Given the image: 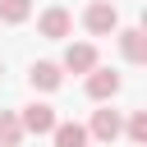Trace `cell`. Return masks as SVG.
I'll use <instances>...</instances> for the list:
<instances>
[{
	"label": "cell",
	"instance_id": "cell-1",
	"mask_svg": "<svg viewBox=\"0 0 147 147\" xmlns=\"http://www.w3.org/2000/svg\"><path fill=\"white\" fill-rule=\"evenodd\" d=\"M83 28H87L92 37H115V32H119V9H115L110 0H92V5L83 9Z\"/></svg>",
	"mask_w": 147,
	"mask_h": 147
},
{
	"label": "cell",
	"instance_id": "cell-2",
	"mask_svg": "<svg viewBox=\"0 0 147 147\" xmlns=\"http://www.w3.org/2000/svg\"><path fill=\"white\" fill-rule=\"evenodd\" d=\"M37 32H41L46 41H64V37L74 32V14H69L64 5H51V9L37 14Z\"/></svg>",
	"mask_w": 147,
	"mask_h": 147
},
{
	"label": "cell",
	"instance_id": "cell-3",
	"mask_svg": "<svg viewBox=\"0 0 147 147\" xmlns=\"http://www.w3.org/2000/svg\"><path fill=\"white\" fill-rule=\"evenodd\" d=\"M87 129V138H96V142H115L119 133H124V115L119 110H110V106H101V110H92V124H83Z\"/></svg>",
	"mask_w": 147,
	"mask_h": 147
},
{
	"label": "cell",
	"instance_id": "cell-4",
	"mask_svg": "<svg viewBox=\"0 0 147 147\" xmlns=\"http://www.w3.org/2000/svg\"><path fill=\"white\" fill-rule=\"evenodd\" d=\"M18 124H23V133H51L55 124H60V115H55V106H46V101H32V106H23L18 110Z\"/></svg>",
	"mask_w": 147,
	"mask_h": 147
},
{
	"label": "cell",
	"instance_id": "cell-5",
	"mask_svg": "<svg viewBox=\"0 0 147 147\" xmlns=\"http://www.w3.org/2000/svg\"><path fill=\"white\" fill-rule=\"evenodd\" d=\"M60 69H64V74H92V69H96V46H92V41H69Z\"/></svg>",
	"mask_w": 147,
	"mask_h": 147
},
{
	"label": "cell",
	"instance_id": "cell-6",
	"mask_svg": "<svg viewBox=\"0 0 147 147\" xmlns=\"http://www.w3.org/2000/svg\"><path fill=\"white\" fill-rule=\"evenodd\" d=\"M119 87H124V78H119L115 69H101V64H96V69L87 74V96L101 101V106H110V96H115Z\"/></svg>",
	"mask_w": 147,
	"mask_h": 147
},
{
	"label": "cell",
	"instance_id": "cell-7",
	"mask_svg": "<svg viewBox=\"0 0 147 147\" xmlns=\"http://www.w3.org/2000/svg\"><path fill=\"white\" fill-rule=\"evenodd\" d=\"M28 83H32V92H55V87L64 83V69H60L55 60H37V64L28 69Z\"/></svg>",
	"mask_w": 147,
	"mask_h": 147
},
{
	"label": "cell",
	"instance_id": "cell-8",
	"mask_svg": "<svg viewBox=\"0 0 147 147\" xmlns=\"http://www.w3.org/2000/svg\"><path fill=\"white\" fill-rule=\"evenodd\" d=\"M115 37H119V55L129 64H147V37H142V28H119Z\"/></svg>",
	"mask_w": 147,
	"mask_h": 147
},
{
	"label": "cell",
	"instance_id": "cell-9",
	"mask_svg": "<svg viewBox=\"0 0 147 147\" xmlns=\"http://www.w3.org/2000/svg\"><path fill=\"white\" fill-rule=\"evenodd\" d=\"M51 138H55V147H87V129L78 119H60L51 129Z\"/></svg>",
	"mask_w": 147,
	"mask_h": 147
},
{
	"label": "cell",
	"instance_id": "cell-10",
	"mask_svg": "<svg viewBox=\"0 0 147 147\" xmlns=\"http://www.w3.org/2000/svg\"><path fill=\"white\" fill-rule=\"evenodd\" d=\"M18 142H23L18 110H0V147H18Z\"/></svg>",
	"mask_w": 147,
	"mask_h": 147
},
{
	"label": "cell",
	"instance_id": "cell-11",
	"mask_svg": "<svg viewBox=\"0 0 147 147\" xmlns=\"http://www.w3.org/2000/svg\"><path fill=\"white\" fill-rule=\"evenodd\" d=\"M32 18V0H0V23H28Z\"/></svg>",
	"mask_w": 147,
	"mask_h": 147
},
{
	"label": "cell",
	"instance_id": "cell-12",
	"mask_svg": "<svg viewBox=\"0 0 147 147\" xmlns=\"http://www.w3.org/2000/svg\"><path fill=\"white\" fill-rule=\"evenodd\" d=\"M124 133H129V142H147V110H133L129 119H124Z\"/></svg>",
	"mask_w": 147,
	"mask_h": 147
},
{
	"label": "cell",
	"instance_id": "cell-13",
	"mask_svg": "<svg viewBox=\"0 0 147 147\" xmlns=\"http://www.w3.org/2000/svg\"><path fill=\"white\" fill-rule=\"evenodd\" d=\"M0 78H5V60H0Z\"/></svg>",
	"mask_w": 147,
	"mask_h": 147
}]
</instances>
